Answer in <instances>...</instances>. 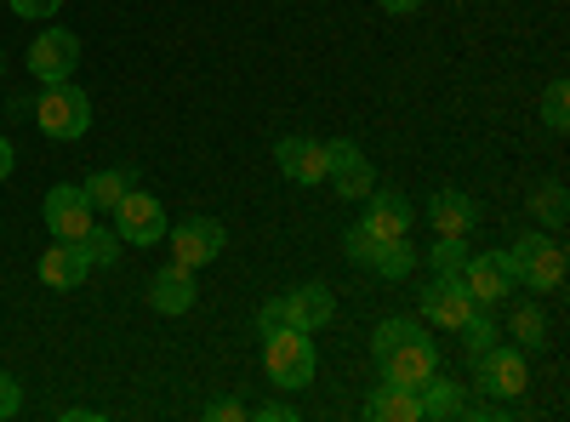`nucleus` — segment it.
Instances as JSON below:
<instances>
[{"label": "nucleus", "instance_id": "nucleus-1", "mask_svg": "<svg viewBox=\"0 0 570 422\" xmlns=\"http://www.w3.org/2000/svg\"><path fill=\"white\" fill-rule=\"evenodd\" d=\"M263 365H268V383L279 389H308L314 371H320V354H314V332H297V325H274L263 332Z\"/></svg>", "mask_w": 570, "mask_h": 422}, {"label": "nucleus", "instance_id": "nucleus-2", "mask_svg": "<svg viewBox=\"0 0 570 422\" xmlns=\"http://www.w3.org/2000/svg\"><path fill=\"white\" fill-rule=\"evenodd\" d=\"M508 268L519 286H531V292H559L564 286V246L553 241V234H519V241L508 246Z\"/></svg>", "mask_w": 570, "mask_h": 422}, {"label": "nucleus", "instance_id": "nucleus-3", "mask_svg": "<svg viewBox=\"0 0 570 422\" xmlns=\"http://www.w3.org/2000/svg\"><path fill=\"white\" fill-rule=\"evenodd\" d=\"M337 320V297H331V286H297V292H285L274 303H263L257 314V332H274V325H297V332H320V325Z\"/></svg>", "mask_w": 570, "mask_h": 422}, {"label": "nucleus", "instance_id": "nucleus-4", "mask_svg": "<svg viewBox=\"0 0 570 422\" xmlns=\"http://www.w3.org/2000/svg\"><path fill=\"white\" fill-rule=\"evenodd\" d=\"M35 120H40L46 137L75 144V137H86V126H91V98H86L75 80H52V86L35 98Z\"/></svg>", "mask_w": 570, "mask_h": 422}, {"label": "nucleus", "instance_id": "nucleus-5", "mask_svg": "<svg viewBox=\"0 0 570 422\" xmlns=\"http://www.w3.org/2000/svg\"><path fill=\"white\" fill-rule=\"evenodd\" d=\"M376 371H383V383H400V389L416 394V389L440 371V343L428 337V332H411V337H400L389 354H376Z\"/></svg>", "mask_w": 570, "mask_h": 422}, {"label": "nucleus", "instance_id": "nucleus-6", "mask_svg": "<svg viewBox=\"0 0 570 422\" xmlns=\"http://www.w3.org/2000/svg\"><path fill=\"white\" fill-rule=\"evenodd\" d=\"M473 371H480V389H485V400H519V394L531 389L525 349H502V343H491L485 354H473Z\"/></svg>", "mask_w": 570, "mask_h": 422}, {"label": "nucleus", "instance_id": "nucleus-7", "mask_svg": "<svg viewBox=\"0 0 570 422\" xmlns=\"http://www.w3.org/2000/svg\"><path fill=\"white\" fill-rule=\"evenodd\" d=\"M115 234L126 246H160L166 241V206L131 183V189L120 195V206H115Z\"/></svg>", "mask_w": 570, "mask_h": 422}, {"label": "nucleus", "instance_id": "nucleus-8", "mask_svg": "<svg viewBox=\"0 0 570 422\" xmlns=\"http://www.w3.org/2000/svg\"><path fill=\"white\" fill-rule=\"evenodd\" d=\"M473 308H480V303H473V292L462 286V274H434L422 286V320L440 325V332H456Z\"/></svg>", "mask_w": 570, "mask_h": 422}, {"label": "nucleus", "instance_id": "nucleus-9", "mask_svg": "<svg viewBox=\"0 0 570 422\" xmlns=\"http://www.w3.org/2000/svg\"><path fill=\"white\" fill-rule=\"evenodd\" d=\"M75 63H80V40H75L69 29H40V35L29 40V75H35L40 86L69 80Z\"/></svg>", "mask_w": 570, "mask_h": 422}, {"label": "nucleus", "instance_id": "nucleus-10", "mask_svg": "<svg viewBox=\"0 0 570 422\" xmlns=\"http://www.w3.org/2000/svg\"><path fill=\"white\" fill-rule=\"evenodd\" d=\"M40 217H46V228H52V241H86V228L98 223V212H91L86 189H75V183H58V189L46 195Z\"/></svg>", "mask_w": 570, "mask_h": 422}, {"label": "nucleus", "instance_id": "nucleus-11", "mask_svg": "<svg viewBox=\"0 0 570 422\" xmlns=\"http://www.w3.org/2000/svg\"><path fill=\"white\" fill-rule=\"evenodd\" d=\"M228 246V228L217 217H188L171 228V263L183 268H200V263H217V252Z\"/></svg>", "mask_w": 570, "mask_h": 422}, {"label": "nucleus", "instance_id": "nucleus-12", "mask_svg": "<svg viewBox=\"0 0 570 422\" xmlns=\"http://www.w3.org/2000/svg\"><path fill=\"white\" fill-rule=\"evenodd\" d=\"M325 183L337 189L343 200H365L376 189V177H371V160L348 144V137H337V144H325Z\"/></svg>", "mask_w": 570, "mask_h": 422}, {"label": "nucleus", "instance_id": "nucleus-13", "mask_svg": "<svg viewBox=\"0 0 570 422\" xmlns=\"http://www.w3.org/2000/svg\"><path fill=\"white\" fill-rule=\"evenodd\" d=\"M462 286L473 292V303H502L519 279H513V268H508V252H468V263H462Z\"/></svg>", "mask_w": 570, "mask_h": 422}, {"label": "nucleus", "instance_id": "nucleus-14", "mask_svg": "<svg viewBox=\"0 0 570 422\" xmlns=\"http://www.w3.org/2000/svg\"><path fill=\"white\" fill-rule=\"evenodd\" d=\"M411 223H416V212H411V200H405L400 189H371V195H365L360 228L371 234V241H405Z\"/></svg>", "mask_w": 570, "mask_h": 422}, {"label": "nucleus", "instance_id": "nucleus-15", "mask_svg": "<svg viewBox=\"0 0 570 422\" xmlns=\"http://www.w3.org/2000/svg\"><path fill=\"white\" fill-rule=\"evenodd\" d=\"M274 166L292 183H303V189H314V183H325V144H314V137H279Z\"/></svg>", "mask_w": 570, "mask_h": 422}, {"label": "nucleus", "instance_id": "nucleus-16", "mask_svg": "<svg viewBox=\"0 0 570 422\" xmlns=\"http://www.w3.org/2000/svg\"><path fill=\"white\" fill-rule=\"evenodd\" d=\"M86 274H91V257H86L80 241L46 246V257H40V279H46L52 292H80V286H86Z\"/></svg>", "mask_w": 570, "mask_h": 422}, {"label": "nucleus", "instance_id": "nucleus-17", "mask_svg": "<svg viewBox=\"0 0 570 422\" xmlns=\"http://www.w3.org/2000/svg\"><path fill=\"white\" fill-rule=\"evenodd\" d=\"M195 297H200L195 268H183V263L160 268V274H155V286H149V303H155L160 314H188V308H195Z\"/></svg>", "mask_w": 570, "mask_h": 422}, {"label": "nucleus", "instance_id": "nucleus-18", "mask_svg": "<svg viewBox=\"0 0 570 422\" xmlns=\"http://www.w3.org/2000/svg\"><path fill=\"white\" fill-rule=\"evenodd\" d=\"M473 217H480V206H473L462 189H440L434 200H428V223H434V234H468Z\"/></svg>", "mask_w": 570, "mask_h": 422}, {"label": "nucleus", "instance_id": "nucleus-19", "mask_svg": "<svg viewBox=\"0 0 570 422\" xmlns=\"http://www.w3.org/2000/svg\"><path fill=\"white\" fill-rule=\"evenodd\" d=\"M365 416L371 422H422V405H416V394L411 389H400V383H383L371 400H365Z\"/></svg>", "mask_w": 570, "mask_h": 422}, {"label": "nucleus", "instance_id": "nucleus-20", "mask_svg": "<svg viewBox=\"0 0 570 422\" xmlns=\"http://www.w3.org/2000/svg\"><path fill=\"white\" fill-rule=\"evenodd\" d=\"M416 405H422V422H440V416H462V394H456V383H445L440 371L428 377L422 389H416Z\"/></svg>", "mask_w": 570, "mask_h": 422}, {"label": "nucleus", "instance_id": "nucleus-21", "mask_svg": "<svg viewBox=\"0 0 570 422\" xmlns=\"http://www.w3.org/2000/svg\"><path fill=\"white\" fill-rule=\"evenodd\" d=\"M80 189H86L91 212H115V206H120V195L131 189V171H91V177L80 183Z\"/></svg>", "mask_w": 570, "mask_h": 422}, {"label": "nucleus", "instance_id": "nucleus-22", "mask_svg": "<svg viewBox=\"0 0 570 422\" xmlns=\"http://www.w3.org/2000/svg\"><path fill=\"white\" fill-rule=\"evenodd\" d=\"M365 268H371V274H383V279H405V274L416 268V252H411L405 241H376V252H371Z\"/></svg>", "mask_w": 570, "mask_h": 422}, {"label": "nucleus", "instance_id": "nucleus-23", "mask_svg": "<svg viewBox=\"0 0 570 422\" xmlns=\"http://www.w3.org/2000/svg\"><path fill=\"white\" fill-rule=\"evenodd\" d=\"M508 332H513V343L519 349H542L548 343V320H542V308H513V320H508Z\"/></svg>", "mask_w": 570, "mask_h": 422}, {"label": "nucleus", "instance_id": "nucleus-24", "mask_svg": "<svg viewBox=\"0 0 570 422\" xmlns=\"http://www.w3.org/2000/svg\"><path fill=\"white\" fill-rule=\"evenodd\" d=\"M456 332H462V343H468V354H485L491 343H497V320H491V308L480 303V308H473L462 325H456Z\"/></svg>", "mask_w": 570, "mask_h": 422}, {"label": "nucleus", "instance_id": "nucleus-25", "mask_svg": "<svg viewBox=\"0 0 570 422\" xmlns=\"http://www.w3.org/2000/svg\"><path fill=\"white\" fill-rule=\"evenodd\" d=\"M80 246H86V257H91V268H109V263L120 257V246H126V241H120V234H115V228H98V223H91Z\"/></svg>", "mask_w": 570, "mask_h": 422}, {"label": "nucleus", "instance_id": "nucleus-26", "mask_svg": "<svg viewBox=\"0 0 570 422\" xmlns=\"http://www.w3.org/2000/svg\"><path fill=\"white\" fill-rule=\"evenodd\" d=\"M428 263H434V274H462V263H468V234H440V246L428 252Z\"/></svg>", "mask_w": 570, "mask_h": 422}, {"label": "nucleus", "instance_id": "nucleus-27", "mask_svg": "<svg viewBox=\"0 0 570 422\" xmlns=\"http://www.w3.org/2000/svg\"><path fill=\"white\" fill-rule=\"evenodd\" d=\"M531 212H537L548 228H564V212H570V206H564V183H542V189L531 195Z\"/></svg>", "mask_w": 570, "mask_h": 422}, {"label": "nucleus", "instance_id": "nucleus-28", "mask_svg": "<svg viewBox=\"0 0 570 422\" xmlns=\"http://www.w3.org/2000/svg\"><path fill=\"white\" fill-rule=\"evenodd\" d=\"M542 120H548L553 131L570 126V86H564V80H548V91H542Z\"/></svg>", "mask_w": 570, "mask_h": 422}, {"label": "nucleus", "instance_id": "nucleus-29", "mask_svg": "<svg viewBox=\"0 0 570 422\" xmlns=\"http://www.w3.org/2000/svg\"><path fill=\"white\" fill-rule=\"evenodd\" d=\"M411 332H422V320H383V325H376V337H371V354H389Z\"/></svg>", "mask_w": 570, "mask_h": 422}, {"label": "nucleus", "instance_id": "nucleus-30", "mask_svg": "<svg viewBox=\"0 0 570 422\" xmlns=\"http://www.w3.org/2000/svg\"><path fill=\"white\" fill-rule=\"evenodd\" d=\"M343 252H348V263H360V268H365V263H371V252H376V241H371V234L354 223V228L343 234Z\"/></svg>", "mask_w": 570, "mask_h": 422}, {"label": "nucleus", "instance_id": "nucleus-31", "mask_svg": "<svg viewBox=\"0 0 570 422\" xmlns=\"http://www.w3.org/2000/svg\"><path fill=\"white\" fill-rule=\"evenodd\" d=\"M58 7H63V0H12V18H58Z\"/></svg>", "mask_w": 570, "mask_h": 422}, {"label": "nucleus", "instance_id": "nucleus-32", "mask_svg": "<svg viewBox=\"0 0 570 422\" xmlns=\"http://www.w3.org/2000/svg\"><path fill=\"white\" fill-rule=\"evenodd\" d=\"M23 411V389L7 377V371H0V422H7V416H18Z\"/></svg>", "mask_w": 570, "mask_h": 422}, {"label": "nucleus", "instance_id": "nucleus-33", "mask_svg": "<svg viewBox=\"0 0 570 422\" xmlns=\"http://www.w3.org/2000/svg\"><path fill=\"white\" fill-rule=\"evenodd\" d=\"M206 416H212V422H240V416H252V411H246L240 400H212Z\"/></svg>", "mask_w": 570, "mask_h": 422}, {"label": "nucleus", "instance_id": "nucleus-34", "mask_svg": "<svg viewBox=\"0 0 570 422\" xmlns=\"http://www.w3.org/2000/svg\"><path fill=\"white\" fill-rule=\"evenodd\" d=\"M252 416H263V422H297V411H292V405H279V400H268V405H257Z\"/></svg>", "mask_w": 570, "mask_h": 422}, {"label": "nucleus", "instance_id": "nucleus-35", "mask_svg": "<svg viewBox=\"0 0 570 422\" xmlns=\"http://www.w3.org/2000/svg\"><path fill=\"white\" fill-rule=\"evenodd\" d=\"M376 7H383L389 18H411V12H422L428 0H376Z\"/></svg>", "mask_w": 570, "mask_h": 422}, {"label": "nucleus", "instance_id": "nucleus-36", "mask_svg": "<svg viewBox=\"0 0 570 422\" xmlns=\"http://www.w3.org/2000/svg\"><path fill=\"white\" fill-rule=\"evenodd\" d=\"M12 166H18V149H12V137H0V183L12 177Z\"/></svg>", "mask_w": 570, "mask_h": 422}, {"label": "nucleus", "instance_id": "nucleus-37", "mask_svg": "<svg viewBox=\"0 0 570 422\" xmlns=\"http://www.w3.org/2000/svg\"><path fill=\"white\" fill-rule=\"evenodd\" d=\"M7 115H12V120H29V115H35V98H12Z\"/></svg>", "mask_w": 570, "mask_h": 422}]
</instances>
